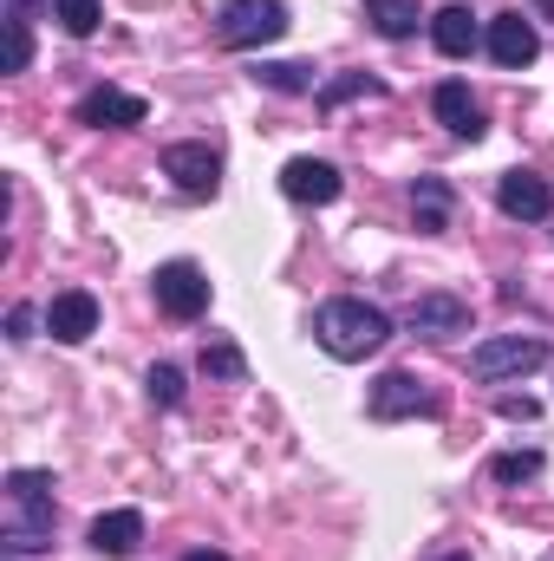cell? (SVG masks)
<instances>
[{
    "label": "cell",
    "mask_w": 554,
    "mask_h": 561,
    "mask_svg": "<svg viewBox=\"0 0 554 561\" xmlns=\"http://www.w3.org/2000/svg\"><path fill=\"white\" fill-rule=\"evenodd\" d=\"M313 340H320L333 359H372V353L392 340V313L372 307V300L339 294V300H320V313H313Z\"/></svg>",
    "instance_id": "cell-1"
},
{
    "label": "cell",
    "mask_w": 554,
    "mask_h": 561,
    "mask_svg": "<svg viewBox=\"0 0 554 561\" xmlns=\"http://www.w3.org/2000/svg\"><path fill=\"white\" fill-rule=\"evenodd\" d=\"M53 542V470H7V556Z\"/></svg>",
    "instance_id": "cell-2"
},
{
    "label": "cell",
    "mask_w": 554,
    "mask_h": 561,
    "mask_svg": "<svg viewBox=\"0 0 554 561\" xmlns=\"http://www.w3.org/2000/svg\"><path fill=\"white\" fill-rule=\"evenodd\" d=\"M542 366H549L542 333H496L470 353V379H483V386H503V379H522V373H542Z\"/></svg>",
    "instance_id": "cell-3"
},
{
    "label": "cell",
    "mask_w": 554,
    "mask_h": 561,
    "mask_svg": "<svg viewBox=\"0 0 554 561\" xmlns=\"http://www.w3.org/2000/svg\"><path fill=\"white\" fill-rule=\"evenodd\" d=\"M280 33H287V7H280V0H229V7L216 13V39H222L229 53L268 46Z\"/></svg>",
    "instance_id": "cell-4"
},
{
    "label": "cell",
    "mask_w": 554,
    "mask_h": 561,
    "mask_svg": "<svg viewBox=\"0 0 554 561\" xmlns=\"http://www.w3.org/2000/svg\"><path fill=\"white\" fill-rule=\"evenodd\" d=\"M150 294H157V307H163L170 320H203V313H209V275H203L196 262H163V268L150 275Z\"/></svg>",
    "instance_id": "cell-5"
},
{
    "label": "cell",
    "mask_w": 554,
    "mask_h": 561,
    "mask_svg": "<svg viewBox=\"0 0 554 561\" xmlns=\"http://www.w3.org/2000/svg\"><path fill=\"white\" fill-rule=\"evenodd\" d=\"M483 46H489V59H496V66L522 72V66H535V53H542V33H535V20H529L522 7H509V13H496V20H489Z\"/></svg>",
    "instance_id": "cell-6"
},
{
    "label": "cell",
    "mask_w": 554,
    "mask_h": 561,
    "mask_svg": "<svg viewBox=\"0 0 554 561\" xmlns=\"http://www.w3.org/2000/svg\"><path fill=\"white\" fill-rule=\"evenodd\" d=\"M366 405H372V419H379V424H392V419H417V412L430 419L443 399H437L417 373H385V379L372 386V399H366Z\"/></svg>",
    "instance_id": "cell-7"
},
{
    "label": "cell",
    "mask_w": 554,
    "mask_h": 561,
    "mask_svg": "<svg viewBox=\"0 0 554 561\" xmlns=\"http://www.w3.org/2000/svg\"><path fill=\"white\" fill-rule=\"evenodd\" d=\"M163 176L183 190V196H216L222 190V157L209 144H170L163 150Z\"/></svg>",
    "instance_id": "cell-8"
},
{
    "label": "cell",
    "mask_w": 554,
    "mask_h": 561,
    "mask_svg": "<svg viewBox=\"0 0 554 561\" xmlns=\"http://www.w3.org/2000/svg\"><path fill=\"white\" fill-rule=\"evenodd\" d=\"M339 190H346V176L326 163V157H293L287 170H280V196L287 203H339Z\"/></svg>",
    "instance_id": "cell-9"
},
{
    "label": "cell",
    "mask_w": 554,
    "mask_h": 561,
    "mask_svg": "<svg viewBox=\"0 0 554 561\" xmlns=\"http://www.w3.org/2000/svg\"><path fill=\"white\" fill-rule=\"evenodd\" d=\"M496 209L516 216V222H549L554 216V190L535 176V170H509V176L496 183Z\"/></svg>",
    "instance_id": "cell-10"
},
{
    "label": "cell",
    "mask_w": 554,
    "mask_h": 561,
    "mask_svg": "<svg viewBox=\"0 0 554 561\" xmlns=\"http://www.w3.org/2000/svg\"><path fill=\"white\" fill-rule=\"evenodd\" d=\"M46 333H53L59 346H79V340H92V333H99V300H92L85 287H66V294H53V307H46Z\"/></svg>",
    "instance_id": "cell-11"
},
{
    "label": "cell",
    "mask_w": 554,
    "mask_h": 561,
    "mask_svg": "<svg viewBox=\"0 0 554 561\" xmlns=\"http://www.w3.org/2000/svg\"><path fill=\"white\" fill-rule=\"evenodd\" d=\"M430 112H437V125L450 131V138H463V144H476L489 125H483V105L470 99V85L463 79H443L437 92H430Z\"/></svg>",
    "instance_id": "cell-12"
},
{
    "label": "cell",
    "mask_w": 554,
    "mask_h": 561,
    "mask_svg": "<svg viewBox=\"0 0 554 561\" xmlns=\"http://www.w3.org/2000/svg\"><path fill=\"white\" fill-rule=\"evenodd\" d=\"M79 125H92V131H131V125H143V99L138 92H118V85H99V92L79 99Z\"/></svg>",
    "instance_id": "cell-13"
},
{
    "label": "cell",
    "mask_w": 554,
    "mask_h": 561,
    "mask_svg": "<svg viewBox=\"0 0 554 561\" xmlns=\"http://www.w3.org/2000/svg\"><path fill=\"white\" fill-rule=\"evenodd\" d=\"M405 320H412V333L450 340V333H463V327H470V300H457V294H417Z\"/></svg>",
    "instance_id": "cell-14"
},
{
    "label": "cell",
    "mask_w": 554,
    "mask_h": 561,
    "mask_svg": "<svg viewBox=\"0 0 554 561\" xmlns=\"http://www.w3.org/2000/svg\"><path fill=\"white\" fill-rule=\"evenodd\" d=\"M92 549L105 561H131L138 556V542H143V516L138 510H105L99 523H92V536H85Z\"/></svg>",
    "instance_id": "cell-15"
},
{
    "label": "cell",
    "mask_w": 554,
    "mask_h": 561,
    "mask_svg": "<svg viewBox=\"0 0 554 561\" xmlns=\"http://www.w3.org/2000/svg\"><path fill=\"white\" fill-rule=\"evenodd\" d=\"M430 39H437L443 59H470L476 39H483V26H476L470 7H437V13H430Z\"/></svg>",
    "instance_id": "cell-16"
},
{
    "label": "cell",
    "mask_w": 554,
    "mask_h": 561,
    "mask_svg": "<svg viewBox=\"0 0 554 561\" xmlns=\"http://www.w3.org/2000/svg\"><path fill=\"white\" fill-rule=\"evenodd\" d=\"M412 216L424 236H443L450 229V183L443 176H417L412 183Z\"/></svg>",
    "instance_id": "cell-17"
},
{
    "label": "cell",
    "mask_w": 554,
    "mask_h": 561,
    "mask_svg": "<svg viewBox=\"0 0 554 561\" xmlns=\"http://www.w3.org/2000/svg\"><path fill=\"white\" fill-rule=\"evenodd\" d=\"M366 20H372L385 39H412L417 33V0H366Z\"/></svg>",
    "instance_id": "cell-18"
},
{
    "label": "cell",
    "mask_w": 554,
    "mask_h": 561,
    "mask_svg": "<svg viewBox=\"0 0 554 561\" xmlns=\"http://www.w3.org/2000/svg\"><path fill=\"white\" fill-rule=\"evenodd\" d=\"M203 373H209V379H242V373H249V359H242V346H235V340H222V333H216V340H203Z\"/></svg>",
    "instance_id": "cell-19"
},
{
    "label": "cell",
    "mask_w": 554,
    "mask_h": 561,
    "mask_svg": "<svg viewBox=\"0 0 554 561\" xmlns=\"http://www.w3.org/2000/svg\"><path fill=\"white\" fill-rule=\"evenodd\" d=\"M53 20H59L72 39H92L99 20H105V7H99V0H53Z\"/></svg>",
    "instance_id": "cell-20"
},
{
    "label": "cell",
    "mask_w": 554,
    "mask_h": 561,
    "mask_svg": "<svg viewBox=\"0 0 554 561\" xmlns=\"http://www.w3.org/2000/svg\"><path fill=\"white\" fill-rule=\"evenodd\" d=\"M379 92H385L379 79H366V72H346V79L320 85V112H333V105H346V99H379Z\"/></svg>",
    "instance_id": "cell-21"
},
{
    "label": "cell",
    "mask_w": 554,
    "mask_h": 561,
    "mask_svg": "<svg viewBox=\"0 0 554 561\" xmlns=\"http://www.w3.org/2000/svg\"><path fill=\"white\" fill-rule=\"evenodd\" d=\"M535 470H542V450H503V457L489 463V477H496V483H529Z\"/></svg>",
    "instance_id": "cell-22"
},
{
    "label": "cell",
    "mask_w": 554,
    "mask_h": 561,
    "mask_svg": "<svg viewBox=\"0 0 554 561\" xmlns=\"http://www.w3.org/2000/svg\"><path fill=\"white\" fill-rule=\"evenodd\" d=\"M143 392H150V405H183V373L176 366H150L143 373Z\"/></svg>",
    "instance_id": "cell-23"
},
{
    "label": "cell",
    "mask_w": 554,
    "mask_h": 561,
    "mask_svg": "<svg viewBox=\"0 0 554 561\" xmlns=\"http://www.w3.org/2000/svg\"><path fill=\"white\" fill-rule=\"evenodd\" d=\"M255 79L275 85V92H313V72L307 66H255Z\"/></svg>",
    "instance_id": "cell-24"
},
{
    "label": "cell",
    "mask_w": 554,
    "mask_h": 561,
    "mask_svg": "<svg viewBox=\"0 0 554 561\" xmlns=\"http://www.w3.org/2000/svg\"><path fill=\"white\" fill-rule=\"evenodd\" d=\"M33 59V39H26V20H7V72H26Z\"/></svg>",
    "instance_id": "cell-25"
},
{
    "label": "cell",
    "mask_w": 554,
    "mask_h": 561,
    "mask_svg": "<svg viewBox=\"0 0 554 561\" xmlns=\"http://www.w3.org/2000/svg\"><path fill=\"white\" fill-rule=\"evenodd\" d=\"M33 320H39V313H33V307L20 300V307L7 313V340H33Z\"/></svg>",
    "instance_id": "cell-26"
},
{
    "label": "cell",
    "mask_w": 554,
    "mask_h": 561,
    "mask_svg": "<svg viewBox=\"0 0 554 561\" xmlns=\"http://www.w3.org/2000/svg\"><path fill=\"white\" fill-rule=\"evenodd\" d=\"M496 412H503V419H522V424H529V419H535V399H516V392H509Z\"/></svg>",
    "instance_id": "cell-27"
},
{
    "label": "cell",
    "mask_w": 554,
    "mask_h": 561,
    "mask_svg": "<svg viewBox=\"0 0 554 561\" xmlns=\"http://www.w3.org/2000/svg\"><path fill=\"white\" fill-rule=\"evenodd\" d=\"M183 561H229V556H216V549H196V556H183Z\"/></svg>",
    "instance_id": "cell-28"
},
{
    "label": "cell",
    "mask_w": 554,
    "mask_h": 561,
    "mask_svg": "<svg viewBox=\"0 0 554 561\" xmlns=\"http://www.w3.org/2000/svg\"><path fill=\"white\" fill-rule=\"evenodd\" d=\"M437 561H470V556H437Z\"/></svg>",
    "instance_id": "cell-29"
}]
</instances>
